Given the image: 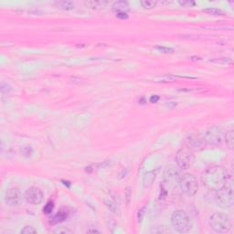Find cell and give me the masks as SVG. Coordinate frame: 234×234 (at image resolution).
Returning a JSON list of instances; mask_svg holds the SVG:
<instances>
[{
    "mask_svg": "<svg viewBox=\"0 0 234 234\" xmlns=\"http://www.w3.org/2000/svg\"><path fill=\"white\" fill-rule=\"evenodd\" d=\"M203 139L207 144L210 146H219L224 141V133L220 127L213 125L206 130Z\"/></svg>",
    "mask_w": 234,
    "mask_h": 234,
    "instance_id": "cell-7",
    "label": "cell"
},
{
    "mask_svg": "<svg viewBox=\"0 0 234 234\" xmlns=\"http://www.w3.org/2000/svg\"><path fill=\"white\" fill-rule=\"evenodd\" d=\"M87 232L88 233H100V232L97 231V230H88Z\"/></svg>",
    "mask_w": 234,
    "mask_h": 234,
    "instance_id": "cell-35",
    "label": "cell"
},
{
    "mask_svg": "<svg viewBox=\"0 0 234 234\" xmlns=\"http://www.w3.org/2000/svg\"><path fill=\"white\" fill-rule=\"evenodd\" d=\"M188 142H189V146H195V147H198L201 146V140L199 139V137H197V136H190V139H188Z\"/></svg>",
    "mask_w": 234,
    "mask_h": 234,
    "instance_id": "cell-20",
    "label": "cell"
},
{
    "mask_svg": "<svg viewBox=\"0 0 234 234\" xmlns=\"http://www.w3.org/2000/svg\"><path fill=\"white\" fill-rule=\"evenodd\" d=\"M140 4L146 9H152L156 6L157 1L156 0H142V1H140Z\"/></svg>",
    "mask_w": 234,
    "mask_h": 234,
    "instance_id": "cell-17",
    "label": "cell"
},
{
    "mask_svg": "<svg viewBox=\"0 0 234 234\" xmlns=\"http://www.w3.org/2000/svg\"><path fill=\"white\" fill-rule=\"evenodd\" d=\"M159 99H160V97H159L158 95H152V96L150 97V102H151L152 104H156V103H157V102L159 101Z\"/></svg>",
    "mask_w": 234,
    "mask_h": 234,
    "instance_id": "cell-32",
    "label": "cell"
},
{
    "mask_svg": "<svg viewBox=\"0 0 234 234\" xmlns=\"http://www.w3.org/2000/svg\"><path fill=\"white\" fill-rule=\"evenodd\" d=\"M112 7L114 11H117V13L125 12V10H127L129 7V4L126 1H116L113 4Z\"/></svg>",
    "mask_w": 234,
    "mask_h": 234,
    "instance_id": "cell-13",
    "label": "cell"
},
{
    "mask_svg": "<svg viewBox=\"0 0 234 234\" xmlns=\"http://www.w3.org/2000/svg\"><path fill=\"white\" fill-rule=\"evenodd\" d=\"M179 185L183 193L188 197H193L199 190V183L196 177L192 174L186 173L180 177Z\"/></svg>",
    "mask_w": 234,
    "mask_h": 234,
    "instance_id": "cell-5",
    "label": "cell"
},
{
    "mask_svg": "<svg viewBox=\"0 0 234 234\" xmlns=\"http://www.w3.org/2000/svg\"><path fill=\"white\" fill-rule=\"evenodd\" d=\"M179 172L175 166H167L164 172V183L168 184V186L176 185L177 181H179Z\"/></svg>",
    "mask_w": 234,
    "mask_h": 234,
    "instance_id": "cell-10",
    "label": "cell"
},
{
    "mask_svg": "<svg viewBox=\"0 0 234 234\" xmlns=\"http://www.w3.org/2000/svg\"><path fill=\"white\" fill-rule=\"evenodd\" d=\"M159 171H160V168L157 167V168H155L153 170H150V171L146 172L144 175L143 179H142V183H143L144 187L148 188V187H151L153 186V184H154L158 174H159Z\"/></svg>",
    "mask_w": 234,
    "mask_h": 234,
    "instance_id": "cell-11",
    "label": "cell"
},
{
    "mask_svg": "<svg viewBox=\"0 0 234 234\" xmlns=\"http://www.w3.org/2000/svg\"><path fill=\"white\" fill-rule=\"evenodd\" d=\"M205 12H207L210 15H214V16H222L224 15V12L220 9V8H217V7H208V8H206L204 9Z\"/></svg>",
    "mask_w": 234,
    "mask_h": 234,
    "instance_id": "cell-19",
    "label": "cell"
},
{
    "mask_svg": "<svg viewBox=\"0 0 234 234\" xmlns=\"http://www.w3.org/2000/svg\"><path fill=\"white\" fill-rule=\"evenodd\" d=\"M159 52H163V53H171L174 51L173 49L171 48H167V47H164V46H156L155 48Z\"/></svg>",
    "mask_w": 234,
    "mask_h": 234,
    "instance_id": "cell-26",
    "label": "cell"
},
{
    "mask_svg": "<svg viewBox=\"0 0 234 234\" xmlns=\"http://www.w3.org/2000/svg\"><path fill=\"white\" fill-rule=\"evenodd\" d=\"M25 199L32 205H39L44 199V194L42 190L37 187H30L24 194Z\"/></svg>",
    "mask_w": 234,
    "mask_h": 234,
    "instance_id": "cell-9",
    "label": "cell"
},
{
    "mask_svg": "<svg viewBox=\"0 0 234 234\" xmlns=\"http://www.w3.org/2000/svg\"><path fill=\"white\" fill-rule=\"evenodd\" d=\"M53 208H54V202L53 201H49L43 208V212L47 215L51 214L52 211H53Z\"/></svg>",
    "mask_w": 234,
    "mask_h": 234,
    "instance_id": "cell-23",
    "label": "cell"
},
{
    "mask_svg": "<svg viewBox=\"0 0 234 234\" xmlns=\"http://www.w3.org/2000/svg\"><path fill=\"white\" fill-rule=\"evenodd\" d=\"M131 188L130 187H127L126 188V199H127V204H129V199H130V197H131Z\"/></svg>",
    "mask_w": 234,
    "mask_h": 234,
    "instance_id": "cell-34",
    "label": "cell"
},
{
    "mask_svg": "<svg viewBox=\"0 0 234 234\" xmlns=\"http://www.w3.org/2000/svg\"><path fill=\"white\" fill-rule=\"evenodd\" d=\"M116 16L120 19H126V18H128V15H127L126 12H118Z\"/></svg>",
    "mask_w": 234,
    "mask_h": 234,
    "instance_id": "cell-31",
    "label": "cell"
},
{
    "mask_svg": "<svg viewBox=\"0 0 234 234\" xmlns=\"http://www.w3.org/2000/svg\"><path fill=\"white\" fill-rule=\"evenodd\" d=\"M58 5L60 6V8L64 9V10H72L74 8V4L72 1H62V2H59Z\"/></svg>",
    "mask_w": 234,
    "mask_h": 234,
    "instance_id": "cell-18",
    "label": "cell"
},
{
    "mask_svg": "<svg viewBox=\"0 0 234 234\" xmlns=\"http://www.w3.org/2000/svg\"><path fill=\"white\" fill-rule=\"evenodd\" d=\"M199 90H201V89H199V88H187V89H181L180 91L181 92H199Z\"/></svg>",
    "mask_w": 234,
    "mask_h": 234,
    "instance_id": "cell-33",
    "label": "cell"
},
{
    "mask_svg": "<svg viewBox=\"0 0 234 234\" xmlns=\"http://www.w3.org/2000/svg\"><path fill=\"white\" fill-rule=\"evenodd\" d=\"M179 3L182 6H195L196 3L194 1H189V0H183V1H179Z\"/></svg>",
    "mask_w": 234,
    "mask_h": 234,
    "instance_id": "cell-30",
    "label": "cell"
},
{
    "mask_svg": "<svg viewBox=\"0 0 234 234\" xmlns=\"http://www.w3.org/2000/svg\"><path fill=\"white\" fill-rule=\"evenodd\" d=\"M209 226L217 233H227L232 229V222L229 216L221 212H215L209 217Z\"/></svg>",
    "mask_w": 234,
    "mask_h": 234,
    "instance_id": "cell-3",
    "label": "cell"
},
{
    "mask_svg": "<svg viewBox=\"0 0 234 234\" xmlns=\"http://www.w3.org/2000/svg\"><path fill=\"white\" fill-rule=\"evenodd\" d=\"M166 195H167V190L166 188H165L164 185L161 186V189H160V195H159V199L160 200H163L166 198Z\"/></svg>",
    "mask_w": 234,
    "mask_h": 234,
    "instance_id": "cell-28",
    "label": "cell"
},
{
    "mask_svg": "<svg viewBox=\"0 0 234 234\" xmlns=\"http://www.w3.org/2000/svg\"><path fill=\"white\" fill-rule=\"evenodd\" d=\"M107 3V1H87L84 3V5L92 9H100L102 7H105Z\"/></svg>",
    "mask_w": 234,
    "mask_h": 234,
    "instance_id": "cell-14",
    "label": "cell"
},
{
    "mask_svg": "<svg viewBox=\"0 0 234 234\" xmlns=\"http://www.w3.org/2000/svg\"><path fill=\"white\" fill-rule=\"evenodd\" d=\"M69 217V212L67 210H60L51 220V224H57L60 222L64 221L67 218Z\"/></svg>",
    "mask_w": 234,
    "mask_h": 234,
    "instance_id": "cell-12",
    "label": "cell"
},
{
    "mask_svg": "<svg viewBox=\"0 0 234 234\" xmlns=\"http://www.w3.org/2000/svg\"><path fill=\"white\" fill-rule=\"evenodd\" d=\"M32 152H33V150H32V148L29 147V146H25V147L22 148V154H23V156H27V157L31 156Z\"/></svg>",
    "mask_w": 234,
    "mask_h": 234,
    "instance_id": "cell-29",
    "label": "cell"
},
{
    "mask_svg": "<svg viewBox=\"0 0 234 234\" xmlns=\"http://www.w3.org/2000/svg\"><path fill=\"white\" fill-rule=\"evenodd\" d=\"M20 233L22 234H36L38 233L37 230L34 229V227L32 226H25L21 231H20Z\"/></svg>",
    "mask_w": 234,
    "mask_h": 234,
    "instance_id": "cell-22",
    "label": "cell"
},
{
    "mask_svg": "<svg viewBox=\"0 0 234 234\" xmlns=\"http://www.w3.org/2000/svg\"><path fill=\"white\" fill-rule=\"evenodd\" d=\"M224 140L225 143L227 145V146L230 149H232L234 146V135H233V131L230 130L227 132V133L224 135Z\"/></svg>",
    "mask_w": 234,
    "mask_h": 234,
    "instance_id": "cell-16",
    "label": "cell"
},
{
    "mask_svg": "<svg viewBox=\"0 0 234 234\" xmlns=\"http://www.w3.org/2000/svg\"><path fill=\"white\" fill-rule=\"evenodd\" d=\"M232 178L227 170L220 166H213L207 168L201 175L202 185L210 191H218L226 185Z\"/></svg>",
    "mask_w": 234,
    "mask_h": 234,
    "instance_id": "cell-1",
    "label": "cell"
},
{
    "mask_svg": "<svg viewBox=\"0 0 234 234\" xmlns=\"http://www.w3.org/2000/svg\"><path fill=\"white\" fill-rule=\"evenodd\" d=\"M171 224L173 229L179 233H187L192 229V220L186 211L178 209L171 215Z\"/></svg>",
    "mask_w": 234,
    "mask_h": 234,
    "instance_id": "cell-4",
    "label": "cell"
},
{
    "mask_svg": "<svg viewBox=\"0 0 234 234\" xmlns=\"http://www.w3.org/2000/svg\"><path fill=\"white\" fill-rule=\"evenodd\" d=\"M25 199L21 190L18 187H11L6 191L4 200L5 203L9 207H18Z\"/></svg>",
    "mask_w": 234,
    "mask_h": 234,
    "instance_id": "cell-8",
    "label": "cell"
},
{
    "mask_svg": "<svg viewBox=\"0 0 234 234\" xmlns=\"http://www.w3.org/2000/svg\"><path fill=\"white\" fill-rule=\"evenodd\" d=\"M177 77L173 76V75H169V76H165V77H162L161 79H159L158 82H172V81H175L176 80Z\"/></svg>",
    "mask_w": 234,
    "mask_h": 234,
    "instance_id": "cell-25",
    "label": "cell"
},
{
    "mask_svg": "<svg viewBox=\"0 0 234 234\" xmlns=\"http://www.w3.org/2000/svg\"><path fill=\"white\" fill-rule=\"evenodd\" d=\"M176 162L181 169L190 168L194 162L195 156L189 146H183L176 154Z\"/></svg>",
    "mask_w": 234,
    "mask_h": 234,
    "instance_id": "cell-6",
    "label": "cell"
},
{
    "mask_svg": "<svg viewBox=\"0 0 234 234\" xmlns=\"http://www.w3.org/2000/svg\"><path fill=\"white\" fill-rule=\"evenodd\" d=\"M233 181L231 178L224 187L216 191L215 202L216 204L222 208H229L232 207L234 203L233 196Z\"/></svg>",
    "mask_w": 234,
    "mask_h": 234,
    "instance_id": "cell-2",
    "label": "cell"
},
{
    "mask_svg": "<svg viewBox=\"0 0 234 234\" xmlns=\"http://www.w3.org/2000/svg\"><path fill=\"white\" fill-rule=\"evenodd\" d=\"M146 206L142 207L138 210V212H137V220H138L139 222H142V220H143V219H144V217L146 215Z\"/></svg>",
    "mask_w": 234,
    "mask_h": 234,
    "instance_id": "cell-24",
    "label": "cell"
},
{
    "mask_svg": "<svg viewBox=\"0 0 234 234\" xmlns=\"http://www.w3.org/2000/svg\"><path fill=\"white\" fill-rule=\"evenodd\" d=\"M104 204H105V206H106L107 208H109L112 212H113V213H117V212L119 211L117 203H116L113 199H111V198L105 199H104Z\"/></svg>",
    "mask_w": 234,
    "mask_h": 234,
    "instance_id": "cell-15",
    "label": "cell"
},
{
    "mask_svg": "<svg viewBox=\"0 0 234 234\" xmlns=\"http://www.w3.org/2000/svg\"><path fill=\"white\" fill-rule=\"evenodd\" d=\"M54 233H59V234H72L73 233V232L72 230H70L69 228L66 227H58L56 230L53 231Z\"/></svg>",
    "mask_w": 234,
    "mask_h": 234,
    "instance_id": "cell-21",
    "label": "cell"
},
{
    "mask_svg": "<svg viewBox=\"0 0 234 234\" xmlns=\"http://www.w3.org/2000/svg\"><path fill=\"white\" fill-rule=\"evenodd\" d=\"M11 90H12V88H11V86H10L8 83H3V84L1 85V92H2L3 94L8 93Z\"/></svg>",
    "mask_w": 234,
    "mask_h": 234,
    "instance_id": "cell-27",
    "label": "cell"
}]
</instances>
